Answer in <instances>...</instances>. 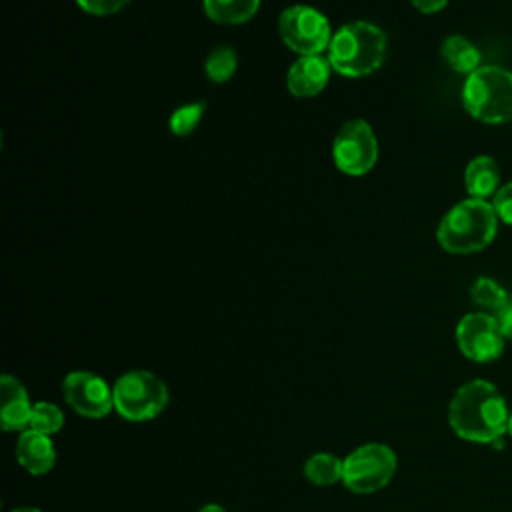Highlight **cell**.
I'll use <instances>...</instances> for the list:
<instances>
[{
    "label": "cell",
    "instance_id": "1",
    "mask_svg": "<svg viewBox=\"0 0 512 512\" xmlns=\"http://www.w3.org/2000/svg\"><path fill=\"white\" fill-rule=\"evenodd\" d=\"M508 404L502 392L488 380H470L456 390L448 406V422L456 436L494 444L508 432Z\"/></svg>",
    "mask_w": 512,
    "mask_h": 512
},
{
    "label": "cell",
    "instance_id": "25",
    "mask_svg": "<svg viewBox=\"0 0 512 512\" xmlns=\"http://www.w3.org/2000/svg\"><path fill=\"white\" fill-rule=\"evenodd\" d=\"M412 6L424 14H434V12H440L448 0H410Z\"/></svg>",
    "mask_w": 512,
    "mask_h": 512
},
{
    "label": "cell",
    "instance_id": "5",
    "mask_svg": "<svg viewBox=\"0 0 512 512\" xmlns=\"http://www.w3.org/2000/svg\"><path fill=\"white\" fill-rule=\"evenodd\" d=\"M114 410L128 422H148L168 404V388L148 370L124 372L112 386Z\"/></svg>",
    "mask_w": 512,
    "mask_h": 512
},
{
    "label": "cell",
    "instance_id": "24",
    "mask_svg": "<svg viewBox=\"0 0 512 512\" xmlns=\"http://www.w3.org/2000/svg\"><path fill=\"white\" fill-rule=\"evenodd\" d=\"M502 336L504 338H512V296L492 314Z\"/></svg>",
    "mask_w": 512,
    "mask_h": 512
},
{
    "label": "cell",
    "instance_id": "4",
    "mask_svg": "<svg viewBox=\"0 0 512 512\" xmlns=\"http://www.w3.org/2000/svg\"><path fill=\"white\" fill-rule=\"evenodd\" d=\"M462 106L484 124H506L512 120V72L500 66H480L466 76Z\"/></svg>",
    "mask_w": 512,
    "mask_h": 512
},
{
    "label": "cell",
    "instance_id": "15",
    "mask_svg": "<svg viewBox=\"0 0 512 512\" xmlns=\"http://www.w3.org/2000/svg\"><path fill=\"white\" fill-rule=\"evenodd\" d=\"M440 56L452 72L464 74V76H470L472 72H476L482 60L480 50L460 34H452L444 38L440 46Z\"/></svg>",
    "mask_w": 512,
    "mask_h": 512
},
{
    "label": "cell",
    "instance_id": "21",
    "mask_svg": "<svg viewBox=\"0 0 512 512\" xmlns=\"http://www.w3.org/2000/svg\"><path fill=\"white\" fill-rule=\"evenodd\" d=\"M204 112H206V102H192V104H184V106L176 108L168 120L170 132L176 136L190 134L202 120Z\"/></svg>",
    "mask_w": 512,
    "mask_h": 512
},
{
    "label": "cell",
    "instance_id": "27",
    "mask_svg": "<svg viewBox=\"0 0 512 512\" xmlns=\"http://www.w3.org/2000/svg\"><path fill=\"white\" fill-rule=\"evenodd\" d=\"M10 512H42V510L36 508V506H20V508H14Z\"/></svg>",
    "mask_w": 512,
    "mask_h": 512
},
{
    "label": "cell",
    "instance_id": "16",
    "mask_svg": "<svg viewBox=\"0 0 512 512\" xmlns=\"http://www.w3.org/2000/svg\"><path fill=\"white\" fill-rule=\"evenodd\" d=\"M202 6L212 22L242 24L256 14L260 0H204Z\"/></svg>",
    "mask_w": 512,
    "mask_h": 512
},
{
    "label": "cell",
    "instance_id": "7",
    "mask_svg": "<svg viewBox=\"0 0 512 512\" xmlns=\"http://www.w3.org/2000/svg\"><path fill=\"white\" fill-rule=\"evenodd\" d=\"M278 32L282 42L300 56L320 54L332 40L328 18L316 8L304 4L290 6L280 14Z\"/></svg>",
    "mask_w": 512,
    "mask_h": 512
},
{
    "label": "cell",
    "instance_id": "11",
    "mask_svg": "<svg viewBox=\"0 0 512 512\" xmlns=\"http://www.w3.org/2000/svg\"><path fill=\"white\" fill-rule=\"evenodd\" d=\"M0 394H2V410H0L2 430L4 432L28 430L34 404L30 402L24 384L12 374H2Z\"/></svg>",
    "mask_w": 512,
    "mask_h": 512
},
{
    "label": "cell",
    "instance_id": "2",
    "mask_svg": "<svg viewBox=\"0 0 512 512\" xmlns=\"http://www.w3.org/2000/svg\"><path fill=\"white\" fill-rule=\"evenodd\" d=\"M498 222L492 202L466 198L444 214L438 224L436 238L450 254H474L494 240Z\"/></svg>",
    "mask_w": 512,
    "mask_h": 512
},
{
    "label": "cell",
    "instance_id": "8",
    "mask_svg": "<svg viewBox=\"0 0 512 512\" xmlns=\"http://www.w3.org/2000/svg\"><path fill=\"white\" fill-rule=\"evenodd\" d=\"M332 158L336 168L348 176L370 172L378 158V144L368 122L348 120L332 142Z\"/></svg>",
    "mask_w": 512,
    "mask_h": 512
},
{
    "label": "cell",
    "instance_id": "6",
    "mask_svg": "<svg viewBox=\"0 0 512 512\" xmlns=\"http://www.w3.org/2000/svg\"><path fill=\"white\" fill-rule=\"evenodd\" d=\"M396 466L398 458L390 446L368 442L344 458L342 484L354 494H374L392 480Z\"/></svg>",
    "mask_w": 512,
    "mask_h": 512
},
{
    "label": "cell",
    "instance_id": "18",
    "mask_svg": "<svg viewBox=\"0 0 512 512\" xmlns=\"http://www.w3.org/2000/svg\"><path fill=\"white\" fill-rule=\"evenodd\" d=\"M470 296H472L474 304L480 306L482 310H488V314L490 312L494 314L510 298V294L494 278H488V276H480L472 284Z\"/></svg>",
    "mask_w": 512,
    "mask_h": 512
},
{
    "label": "cell",
    "instance_id": "22",
    "mask_svg": "<svg viewBox=\"0 0 512 512\" xmlns=\"http://www.w3.org/2000/svg\"><path fill=\"white\" fill-rule=\"evenodd\" d=\"M492 208L500 222L512 226V182H506L498 188L492 200Z\"/></svg>",
    "mask_w": 512,
    "mask_h": 512
},
{
    "label": "cell",
    "instance_id": "20",
    "mask_svg": "<svg viewBox=\"0 0 512 512\" xmlns=\"http://www.w3.org/2000/svg\"><path fill=\"white\" fill-rule=\"evenodd\" d=\"M62 426H64V412L60 410V406H56L52 402H34L30 426H28L30 430L52 436V434L60 432Z\"/></svg>",
    "mask_w": 512,
    "mask_h": 512
},
{
    "label": "cell",
    "instance_id": "13",
    "mask_svg": "<svg viewBox=\"0 0 512 512\" xmlns=\"http://www.w3.org/2000/svg\"><path fill=\"white\" fill-rule=\"evenodd\" d=\"M16 460L32 476H42L50 472L56 462L52 436H46L30 428L20 432L16 440Z\"/></svg>",
    "mask_w": 512,
    "mask_h": 512
},
{
    "label": "cell",
    "instance_id": "3",
    "mask_svg": "<svg viewBox=\"0 0 512 512\" xmlns=\"http://www.w3.org/2000/svg\"><path fill=\"white\" fill-rule=\"evenodd\" d=\"M386 34L370 22H350L338 28L328 46L330 66L342 76L372 74L384 62Z\"/></svg>",
    "mask_w": 512,
    "mask_h": 512
},
{
    "label": "cell",
    "instance_id": "12",
    "mask_svg": "<svg viewBox=\"0 0 512 512\" xmlns=\"http://www.w3.org/2000/svg\"><path fill=\"white\" fill-rule=\"evenodd\" d=\"M330 60L314 54V56H300L288 70L286 86L288 92L298 98H310L324 90L330 78Z\"/></svg>",
    "mask_w": 512,
    "mask_h": 512
},
{
    "label": "cell",
    "instance_id": "10",
    "mask_svg": "<svg viewBox=\"0 0 512 512\" xmlns=\"http://www.w3.org/2000/svg\"><path fill=\"white\" fill-rule=\"evenodd\" d=\"M460 352L474 362H492L502 354L504 336L488 312H470L456 326Z\"/></svg>",
    "mask_w": 512,
    "mask_h": 512
},
{
    "label": "cell",
    "instance_id": "23",
    "mask_svg": "<svg viewBox=\"0 0 512 512\" xmlns=\"http://www.w3.org/2000/svg\"><path fill=\"white\" fill-rule=\"evenodd\" d=\"M130 0H76V4L88 12V14H96V16H108L114 14L118 10H122Z\"/></svg>",
    "mask_w": 512,
    "mask_h": 512
},
{
    "label": "cell",
    "instance_id": "26",
    "mask_svg": "<svg viewBox=\"0 0 512 512\" xmlns=\"http://www.w3.org/2000/svg\"><path fill=\"white\" fill-rule=\"evenodd\" d=\"M198 512H226V508H224V506H220V504L210 502V504H204Z\"/></svg>",
    "mask_w": 512,
    "mask_h": 512
},
{
    "label": "cell",
    "instance_id": "28",
    "mask_svg": "<svg viewBox=\"0 0 512 512\" xmlns=\"http://www.w3.org/2000/svg\"><path fill=\"white\" fill-rule=\"evenodd\" d=\"M508 434L512 436V412H510V418H508Z\"/></svg>",
    "mask_w": 512,
    "mask_h": 512
},
{
    "label": "cell",
    "instance_id": "9",
    "mask_svg": "<svg viewBox=\"0 0 512 512\" xmlns=\"http://www.w3.org/2000/svg\"><path fill=\"white\" fill-rule=\"evenodd\" d=\"M62 394L66 404L80 416L98 420L114 408V394L108 382L88 370H74L62 380Z\"/></svg>",
    "mask_w": 512,
    "mask_h": 512
},
{
    "label": "cell",
    "instance_id": "14",
    "mask_svg": "<svg viewBox=\"0 0 512 512\" xmlns=\"http://www.w3.org/2000/svg\"><path fill=\"white\" fill-rule=\"evenodd\" d=\"M500 168L492 156H476L464 170V186L470 198L486 200L500 188Z\"/></svg>",
    "mask_w": 512,
    "mask_h": 512
},
{
    "label": "cell",
    "instance_id": "19",
    "mask_svg": "<svg viewBox=\"0 0 512 512\" xmlns=\"http://www.w3.org/2000/svg\"><path fill=\"white\" fill-rule=\"evenodd\" d=\"M236 66H238V58L234 48L218 46L208 54L204 62V72L212 82H226L236 72Z\"/></svg>",
    "mask_w": 512,
    "mask_h": 512
},
{
    "label": "cell",
    "instance_id": "17",
    "mask_svg": "<svg viewBox=\"0 0 512 512\" xmlns=\"http://www.w3.org/2000/svg\"><path fill=\"white\" fill-rule=\"evenodd\" d=\"M304 476L314 486H334L344 478V458L330 452L312 454L304 464Z\"/></svg>",
    "mask_w": 512,
    "mask_h": 512
}]
</instances>
